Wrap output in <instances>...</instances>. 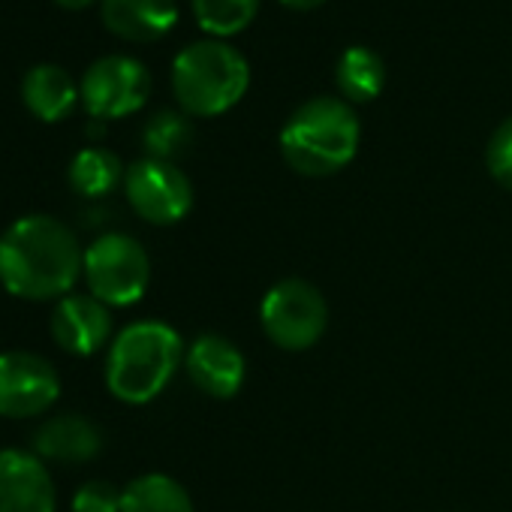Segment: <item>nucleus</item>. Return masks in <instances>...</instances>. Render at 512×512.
Instances as JSON below:
<instances>
[{
	"label": "nucleus",
	"mask_w": 512,
	"mask_h": 512,
	"mask_svg": "<svg viewBox=\"0 0 512 512\" xmlns=\"http://www.w3.org/2000/svg\"><path fill=\"white\" fill-rule=\"evenodd\" d=\"M124 193L130 208L154 223V226H172L184 220L193 208V184L190 178L166 160H136L124 175Z\"/></svg>",
	"instance_id": "nucleus-8"
},
{
	"label": "nucleus",
	"mask_w": 512,
	"mask_h": 512,
	"mask_svg": "<svg viewBox=\"0 0 512 512\" xmlns=\"http://www.w3.org/2000/svg\"><path fill=\"white\" fill-rule=\"evenodd\" d=\"M281 4H287L290 10L308 13V10H317V7H323V4H326V0H281Z\"/></svg>",
	"instance_id": "nucleus-23"
},
{
	"label": "nucleus",
	"mask_w": 512,
	"mask_h": 512,
	"mask_svg": "<svg viewBox=\"0 0 512 512\" xmlns=\"http://www.w3.org/2000/svg\"><path fill=\"white\" fill-rule=\"evenodd\" d=\"M260 326L266 338L287 353L311 350L329 329L326 296L305 278H284L266 290L260 302Z\"/></svg>",
	"instance_id": "nucleus-6"
},
{
	"label": "nucleus",
	"mask_w": 512,
	"mask_h": 512,
	"mask_svg": "<svg viewBox=\"0 0 512 512\" xmlns=\"http://www.w3.org/2000/svg\"><path fill=\"white\" fill-rule=\"evenodd\" d=\"M485 166L500 187L512 190V118H506L491 133L488 148H485Z\"/></svg>",
	"instance_id": "nucleus-21"
},
{
	"label": "nucleus",
	"mask_w": 512,
	"mask_h": 512,
	"mask_svg": "<svg viewBox=\"0 0 512 512\" xmlns=\"http://www.w3.org/2000/svg\"><path fill=\"white\" fill-rule=\"evenodd\" d=\"M184 368H187V377L196 383V389L217 398V401L235 398L244 386V377H247L244 353L229 338L214 335V332L199 335L187 347Z\"/></svg>",
	"instance_id": "nucleus-11"
},
{
	"label": "nucleus",
	"mask_w": 512,
	"mask_h": 512,
	"mask_svg": "<svg viewBox=\"0 0 512 512\" xmlns=\"http://www.w3.org/2000/svg\"><path fill=\"white\" fill-rule=\"evenodd\" d=\"M250 85V67L238 49L223 40L184 46L172 61V91L181 112L214 118L229 112Z\"/></svg>",
	"instance_id": "nucleus-4"
},
{
	"label": "nucleus",
	"mask_w": 512,
	"mask_h": 512,
	"mask_svg": "<svg viewBox=\"0 0 512 512\" xmlns=\"http://www.w3.org/2000/svg\"><path fill=\"white\" fill-rule=\"evenodd\" d=\"M121 512H196L187 488L166 473H142L127 482Z\"/></svg>",
	"instance_id": "nucleus-17"
},
{
	"label": "nucleus",
	"mask_w": 512,
	"mask_h": 512,
	"mask_svg": "<svg viewBox=\"0 0 512 512\" xmlns=\"http://www.w3.org/2000/svg\"><path fill=\"white\" fill-rule=\"evenodd\" d=\"M82 278L106 308H130L151 284L148 250L127 232H106L85 250Z\"/></svg>",
	"instance_id": "nucleus-5"
},
{
	"label": "nucleus",
	"mask_w": 512,
	"mask_h": 512,
	"mask_svg": "<svg viewBox=\"0 0 512 512\" xmlns=\"http://www.w3.org/2000/svg\"><path fill=\"white\" fill-rule=\"evenodd\" d=\"M103 25L130 43H154L178 22L175 0H103Z\"/></svg>",
	"instance_id": "nucleus-14"
},
{
	"label": "nucleus",
	"mask_w": 512,
	"mask_h": 512,
	"mask_svg": "<svg viewBox=\"0 0 512 512\" xmlns=\"http://www.w3.org/2000/svg\"><path fill=\"white\" fill-rule=\"evenodd\" d=\"M181 335L160 320H139L121 329L109 347L106 386L124 404L154 401L184 365Z\"/></svg>",
	"instance_id": "nucleus-3"
},
{
	"label": "nucleus",
	"mask_w": 512,
	"mask_h": 512,
	"mask_svg": "<svg viewBox=\"0 0 512 512\" xmlns=\"http://www.w3.org/2000/svg\"><path fill=\"white\" fill-rule=\"evenodd\" d=\"M362 124L341 97H314L302 103L281 130L287 166L305 178H329L347 169L359 151Z\"/></svg>",
	"instance_id": "nucleus-2"
},
{
	"label": "nucleus",
	"mask_w": 512,
	"mask_h": 512,
	"mask_svg": "<svg viewBox=\"0 0 512 512\" xmlns=\"http://www.w3.org/2000/svg\"><path fill=\"white\" fill-rule=\"evenodd\" d=\"M142 145H145L148 157L175 163L193 145V124L181 112L160 109L148 118V124L142 130Z\"/></svg>",
	"instance_id": "nucleus-19"
},
{
	"label": "nucleus",
	"mask_w": 512,
	"mask_h": 512,
	"mask_svg": "<svg viewBox=\"0 0 512 512\" xmlns=\"http://www.w3.org/2000/svg\"><path fill=\"white\" fill-rule=\"evenodd\" d=\"M121 494L106 479H91L73 494V512H121Z\"/></svg>",
	"instance_id": "nucleus-22"
},
{
	"label": "nucleus",
	"mask_w": 512,
	"mask_h": 512,
	"mask_svg": "<svg viewBox=\"0 0 512 512\" xmlns=\"http://www.w3.org/2000/svg\"><path fill=\"white\" fill-rule=\"evenodd\" d=\"M335 85L347 103H371L386 85V64L374 49L350 46L335 67Z\"/></svg>",
	"instance_id": "nucleus-16"
},
{
	"label": "nucleus",
	"mask_w": 512,
	"mask_h": 512,
	"mask_svg": "<svg viewBox=\"0 0 512 512\" xmlns=\"http://www.w3.org/2000/svg\"><path fill=\"white\" fill-rule=\"evenodd\" d=\"M58 491L37 452L0 449V512H55Z\"/></svg>",
	"instance_id": "nucleus-10"
},
{
	"label": "nucleus",
	"mask_w": 512,
	"mask_h": 512,
	"mask_svg": "<svg viewBox=\"0 0 512 512\" xmlns=\"http://www.w3.org/2000/svg\"><path fill=\"white\" fill-rule=\"evenodd\" d=\"M61 395L55 365L31 350L0 353V416L34 419L46 413Z\"/></svg>",
	"instance_id": "nucleus-9"
},
{
	"label": "nucleus",
	"mask_w": 512,
	"mask_h": 512,
	"mask_svg": "<svg viewBox=\"0 0 512 512\" xmlns=\"http://www.w3.org/2000/svg\"><path fill=\"white\" fill-rule=\"evenodd\" d=\"M55 4H61L64 10H82V7L91 4V0H55Z\"/></svg>",
	"instance_id": "nucleus-24"
},
{
	"label": "nucleus",
	"mask_w": 512,
	"mask_h": 512,
	"mask_svg": "<svg viewBox=\"0 0 512 512\" xmlns=\"http://www.w3.org/2000/svg\"><path fill=\"white\" fill-rule=\"evenodd\" d=\"M190 4L199 28L217 40L244 31L260 10V0H190Z\"/></svg>",
	"instance_id": "nucleus-20"
},
{
	"label": "nucleus",
	"mask_w": 512,
	"mask_h": 512,
	"mask_svg": "<svg viewBox=\"0 0 512 512\" xmlns=\"http://www.w3.org/2000/svg\"><path fill=\"white\" fill-rule=\"evenodd\" d=\"M91 118L112 121L139 112L151 97V73L130 55H106L88 67L79 85Z\"/></svg>",
	"instance_id": "nucleus-7"
},
{
	"label": "nucleus",
	"mask_w": 512,
	"mask_h": 512,
	"mask_svg": "<svg viewBox=\"0 0 512 512\" xmlns=\"http://www.w3.org/2000/svg\"><path fill=\"white\" fill-rule=\"evenodd\" d=\"M52 338L70 356H94L112 338V314L91 293L64 296L52 314Z\"/></svg>",
	"instance_id": "nucleus-12"
},
{
	"label": "nucleus",
	"mask_w": 512,
	"mask_h": 512,
	"mask_svg": "<svg viewBox=\"0 0 512 512\" xmlns=\"http://www.w3.org/2000/svg\"><path fill=\"white\" fill-rule=\"evenodd\" d=\"M103 449V431L79 413H58L34 434V452L58 464H85Z\"/></svg>",
	"instance_id": "nucleus-13"
},
{
	"label": "nucleus",
	"mask_w": 512,
	"mask_h": 512,
	"mask_svg": "<svg viewBox=\"0 0 512 512\" xmlns=\"http://www.w3.org/2000/svg\"><path fill=\"white\" fill-rule=\"evenodd\" d=\"M85 269L76 232L52 214L19 217L0 235V287L25 302L64 299Z\"/></svg>",
	"instance_id": "nucleus-1"
},
{
	"label": "nucleus",
	"mask_w": 512,
	"mask_h": 512,
	"mask_svg": "<svg viewBox=\"0 0 512 512\" xmlns=\"http://www.w3.org/2000/svg\"><path fill=\"white\" fill-rule=\"evenodd\" d=\"M124 166L118 160V154L106 151V148H82L67 169L70 187L85 196V199H100L106 193H112L121 181H124Z\"/></svg>",
	"instance_id": "nucleus-18"
},
{
	"label": "nucleus",
	"mask_w": 512,
	"mask_h": 512,
	"mask_svg": "<svg viewBox=\"0 0 512 512\" xmlns=\"http://www.w3.org/2000/svg\"><path fill=\"white\" fill-rule=\"evenodd\" d=\"M73 76L58 64H37L22 79V100L40 121H61L79 100Z\"/></svg>",
	"instance_id": "nucleus-15"
}]
</instances>
